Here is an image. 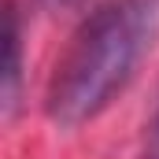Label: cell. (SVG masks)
<instances>
[{
    "label": "cell",
    "instance_id": "277c9868",
    "mask_svg": "<svg viewBox=\"0 0 159 159\" xmlns=\"http://www.w3.org/2000/svg\"><path fill=\"white\" fill-rule=\"evenodd\" d=\"M34 4L48 7V11H59V7H74V4H81V0H34Z\"/></svg>",
    "mask_w": 159,
    "mask_h": 159
},
{
    "label": "cell",
    "instance_id": "6da1fadb",
    "mask_svg": "<svg viewBox=\"0 0 159 159\" xmlns=\"http://www.w3.org/2000/svg\"><path fill=\"white\" fill-rule=\"evenodd\" d=\"M156 34L159 0H104L93 7L48 78L44 115L59 129L100 119L133 81Z\"/></svg>",
    "mask_w": 159,
    "mask_h": 159
},
{
    "label": "cell",
    "instance_id": "3957f363",
    "mask_svg": "<svg viewBox=\"0 0 159 159\" xmlns=\"http://www.w3.org/2000/svg\"><path fill=\"white\" fill-rule=\"evenodd\" d=\"M144 159H159V107L148 122V141H144Z\"/></svg>",
    "mask_w": 159,
    "mask_h": 159
},
{
    "label": "cell",
    "instance_id": "7a4b0ae2",
    "mask_svg": "<svg viewBox=\"0 0 159 159\" xmlns=\"http://www.w3.org/2000/svg\"><path fill=\"white\" fill-rule=\"evenodd\" d=\"M19 89H22V22H19V7L7 0V7H4V67H0V104H4L7 119L19 107Z\"/></svg>",
    "mask_w": 159,
    "mask_h": 159
}]
</instances>
